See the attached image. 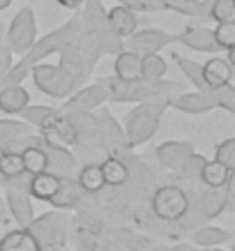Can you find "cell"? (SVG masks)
Wrapping results in <instances>:
<instances>
[{
  "label": "cell",
  "mask_w": 235,
  "mask_h": 251,
  "mask_svg": "<svg viewBox=\"0 0 235 251\" xmlns=\"http://www.w3.org/2000/svg\"><path fill=\"white\" fill-rule=\"evenodd\" d=\"M191 154H194V145L189 141H168V143L157 148L159 164L171 168V171H182L184 164L191 159Z\"/></svg>",
  "instance_id": "10"
},
{
  "label": "cell",
  "mask_w": 235,
  "mask_h": 251,
  "mask_svg": "<svg viewBox=\"0 0 235 251\" xmlns=\"http://www.w3.org/2000/svg\"><path fill=\"white\" fill-rule=\"evenodd\" d=\"M201 72H203V81L210 90L233 81V62L221 55H212L205 65H201Z\"/></svg>",
  "instance_id": "13"
},
{
  "label": "cell",
  "mask_w": 235,
  "mask_h": 251,
  "mask_svg": "<svg viewBox=\"0 0 235 251\" xmlns=\"http://www.w3.org/2000/svg\"><path fill=\"white\" fill-rule=\"evenodd\" d=\"M81 187L76 182H72V180H62L60 187H58V191H55L53 196L49 198V203L53 207H60V210H65V207H74L76 203H78V198H81Z\"/></svg>",
  "instance_id": "23"
},
{
  "label": "cell",
  "mask_w": 235,
  "mask_h": 251,
  "mask_svg": "<svg viewBox=\"0 0 235 251\" xmlns=\"http://www.w3.org/2000/svg\"><path fill=\"white\" fill-rule=\"evenodd\" d=\"M5 44V25H2V23H0V46Z\"/></svg>",
  "instance_id": "37"
},
{
  "label": "cell",
  "mask_w": 235,
  "mask_h": 251,
  "mask_svg": "<svg viewBox=\"0 0 235 251\" xmlns=\"http://www.w3.org/2000/svg\"><path fill=\"white\" fill-rule=\"evenodd\" d=\"M173 60L178 62V67L184 72V76L189 78L191 85H194L198 92H205V95H210V88L205 85L203 72H201V65H198V62L189 60V58H184V55H180V53H173Z\"/></svg>",
  "instance_id": "24"
},
{
  "label": "cell",
  "mask_w": 235,
  "mask_h": 251,
  "mask_svg": "<svg viewBox=\"0 0 235 251\" xmlns=\"http://www.w3.org/2000/svg\"><path fill=\"white\" fill-rule=\"evenodd\" d=\"M32 127L23 120H0V143H5L9 138L21 136V134H30Z\"/></svg>",
  "instance_id": "32"
},
{
  "label": "cell",
  "mask_w": 235,
  "mask_h": 251,
  "mask_svg": "<svg viewBox=\"0 0 235 251\" xmlns=\"http://www.w3.org/2000/svg\"><path fill=\"white\" fill-rule=\"evenodd\" d=\"M226 240H231V233H226L224 228H217V226H203L191 235V242L198 244V247H205V249L217 247V244L226 242Z\"/></svg>",
  "instance_id": "25"
},
{
  "label": "cell",
  "mask_w": 235,
  "mask_h": 251,
  "mask_svg": "<svg viewBox=\"0 0 235 251\" xmlns=\"http://www.w3.org/2000/svg\"><path fill=\"white\" fill-rule=\"evenodd\" d=\"M76 184H78L81 191H85V194H97V191H102L106 187L104 175H102V166H99V164H88V166H83L78 171Z\"/></svg>",
  "instance_id": "22"
},
{
  "label": "cell",
  "mask_w": 235,
  "mask_h": 251,
  "mask_svg": "<svg viewBox=\"0 0 235 251\" xmlns=\"http://www.w3.org/2000/svg\"><path fill=\"white\" fill-rule=\"evenodd\" d=\"M214 159L221 161V164L228 166L231 171H235V138H226L224 143L217 145V150H214Z\"/></svg>",
  "instance_id": "33"
},
{
  "label": "cell",
  "mask_w": 235,
  "mask_h": 251,
  "mask_svg": "<svg viewBox=\"0 0 235 251\" xmlns=\"http://www.w3.org/2000/svg\"><path fill=\"white\" fill-rule=\"evenodd\" d=\"M42 251H44V247H42ZM51 251H58V249H55V247H51Z\"/></svg>",
  "instance_id": "38"
},
{
  "label": "cell",
  "mask_w": 235,
  "mask_h": 251,
  "mask_svg": "<svg viewBox=\"0 0 235 251\" xmlns=\"http://www.w3.org/2000/svg\"><path fill=\"white\" fill-rule=\"evenodd\" d=\"M210 99L214 101V106L224 108L228 113H235V90H233V83H224L219 88L210 90Z\"/></svg>",
  "instance_id": "30"
},
{
  "label": "cell",
  "mask_w": 235,
  "mask_h": 251,
  "mask_svg": "<svg viewBox=\"0 0 235 251\" xmlns=\"http://www.w3.org/2000/svg\"><path fill=\"white\" fill-rule=\"evenodd\" d=\"M55 111L58 108H51V106H28L23 108L21 113V118H23V122H28L30 127H37V129H42V127H46L49 125V120L55 115Z\"/></svg>",
  "instance_id": "28"
},
{
  "label": "cell",
  "mask_w": 235,
  "mask_h": 251,
  "mask_svg": "<svg viewBox=\"0 0 235 251\" xmlns=\"http://www.w3.org/2000/svg\"><path fill=\"white\" fill-rule=\"evenodd\" d=\"M12 2H14V0H0V12H2V9H7Z\"/></svg>",
  "instance_id": "36"
},
{
  "label": "cell",
  "mask_w": 235,
  "mask_h": 251,
  "mask_svg": "<svg viewBox=\"0 0 235 251\" xmlns=\"http://www.w3.org/2000/svg\"><path fill=\"white\" fill-rule=\"evenodd\" d=\"M5 42H7L9 51L16 55L30 51V46L37 42V21H35V12L30 7L19 9V14L5 28Z\"/></svg>",
  "instance_id": "3"
},
{
  "label": "cell",
  "mask_w": 235,
  "mask_h": 251,
  "mask_svg": "<svg viewBox=\"0 0 235 251\" xmlns=\"http://www.w3.org/2000/svg\"><path fill=\"white\" fill-rule=\"evenodd\" d=\"M106 23H108V30L113 32L118 39H127L131 32L138 30L136 12H131V9L125 7V5H115L113 9H108Z\"/></svg>",
  "instance_id": "12"
},
{
  "label": "cell",
  "mask_w": 235,
  "mask_h": 251,
  "mask_svg": "<svg viewBox=\"0 0 235 251\" xmlns=\"http://www.w3.org/2000/svg\"><path fill=\"white\" fill-rule=\"evenodd\" d=\"M9 67H12V51H9L7 42H5V44L0 46V78L7 74Z\"/></svg>",
  "instance_id": "35"
},
{
  "label": "cell",
  "mask_w": 235,
  "mask_h": 251,
  "mask_svg": "<svg viewBox=\"0 0 235 251\" xmlns=\"http://www.w3.org/2000/svg\"><path fill=\"white\" fill-rule=\"evenodd\" d=\"M106 99V90H104V85L102 81L95 85H88L85 90L76 92L74 97H69L62 108H58L62 115H83V113H90L92 108H97L102 101Z\"/></svg>",
  "instance_id": "8"
},
{
  "label": "cell",
  "mask_w": 235,
  "mask_h": 251,
  "mask_svg": "<svg viewBox=\"0 0 235 251\" xmlns=\"http://www.w3.org/2000/svg\"><path fill=\"white\" fill-rule=\"evenodd\" d=\"M106 99L113 101H148V99H168L173 92L180 90L178 83H164V81H150V78H134V81H120V78H104L102 81Z\"/></svg>",
  "instance_id": "1"
},
{
  "label": "cell",
  "mask_w": 235,
  "mask_h": 251,
  "mask_svg": "<svg viewBox=\"0 0 235 251\" xmlns=\"http://www.w3.org/2000/svg\"><path fill=\"white\" fill-rule=\"evenodd\" d=\"M166 111V99H148L141 106H136L125 120V129H127V143L134 145L145 143L148 138H152V134L159 127L161 115Z\"/></svg>",
  "instance_id": "2"
},
{
  "label": "cell",
  "mask_w": 235,
  "mask_h": 251,
  "mask_svg": "<svg viewBox=\"0 0 235 251\" xmlns=\"http://www.w3.org/2000/svg\"><path fill=\"white\" fill-rule=\"evenodd\" d=\"M214 42L221 51H231L235 49V21H226V23H217V28L212 30Z\"/></svg>",
  "instance_id": "31"
},
{
  "label": "cell",
  "mask_w": 235,
  "mask_h": 251,
  "mask_svg": "<svg viewBox=\"0 0 235 251\" xmlns=\"http://www.w3.org/2000/svg\"><path fill=\"white\" fill-rule=\"evenodd\" d=\"M115 69V78L120 81H134V78H141V55L134 53V51H118L113 62Z\"/></svg>",
  "instance_id": "18"
},
{
  "label": "cell",
  "mask_w": 235,
  "mask_h": 251,
  "mask_svg": "<svg viewBox=\"0 0 235 251\" xmlns=\"http://www.w3.org/2000/svg\"><path fill=\"white\" fill-rule=\"evenodd\" d=\"M120 5L129 7L131 12H157L161 7V0H120Z\"/></svg>",
  "instance_id": "34"
},
{
  "label": "cell",
  "mask_w": 235,
  "mask_h": 251,
  "mask_svg": "<svg viewBox=\"0 0 235 251\" xmlns=\"http://www.w3.org/2000/svg\"><path fill=\"white\" fill-rule=\"evenodd\" d=\"M208 251H221V249H212V247H210V249H208Z\"/></svg>",
  "instance_id": "39"
},
{
  "label": "cell",
  "mask_w": 235,
  "mask_h": 251,
  "mask_svg": "<svg viewBox=\"0 0 235 251\" xmlns=\"http://www.w3.org/2000/svg\"><path fill=\"white\" fill-rule=\"evenodd\" d=\"M7 207L21 228H28L32 221H35V207H32V201L28 191L7 189Z\"/></svg>",
  "instance_id": "14"
},
{
  "label": "cell",
  "mask_w": 235,
  "mask_h": 251,
  "mask_svg": "<svg viewBox=\"0 0 235 251\" xmlns=\"http://www.w3.org/2000/svg\"><path fill=\"white\" fill-rule=\"evenodd\" d=\"M175 42L189 46L194 51H201V53H219L221 51L219 46H217V42H214L212 30H208L203 25H198V28L196 25H189L184 32L175 35Z\"/></svg>",
  "instance_id": "11"
},
{
  "label": "cell",
  "mask_w": 235,
  "mask_h": 251,
  "mask_svg": "<svg viewBox=\"0 0 235 251\" xmlns=\"http://www.w3.org/2000/svg\"><path fill=\"white\" fill-rule=\"evenodd\" d=\"M171 42H175V35H168V32L157 30V28H143V30L131 32L127 37V49L138 55H150L159 53Z\"/></svg>",
  "instance_id": "7"
},
{
  "label": "cell",
  "mask_w": 235,
  "mask_h": 251,
  "mask_svg": "<svg viewBox=\"0 0 235 251\" xmlns=\"http://www.w3.org/2000/svg\"><path fill=\"white\" fill-rule=\"evenodd\" d=\"M21 161H23V173H28V175L49 171V152H46L44 148H39L37 143L23 148L21 150Z\"/></svg>",
  "instance_id": "20"
},
{
  "label": "cell",
  "mask_w": 235,
  "mask_h": 251,
  "mask_svg": "<svg viewBox=\"0 0 235 251\" xmlns=\"http://www.w3.org/2000/svg\"><path fill=\"white\" fill-rule=\"evenodd\" d=\"M198 175H201V180H203L205 187H210V189H221V187L233 177V171L228 166H224L221 161L212 159V161H203Z\"/></svg>",
  "instance_id": "19"
},
{
  "label": "cell",
  "mask_w": 235,
  "mask_h": 251,
  "mask_svg": "<svg viewBox=\"0 0 235 251\" xmlns=\"http://www.w3.org/2000/svg\"><path fill=\"white\" fill-rule=\"evenodd\" d=\"M168 72L166 60L159 53H150V55H141V76L157 81Z\"/></svg>",
  "instance_id": "27"
},
{
  "label": "cell",
  "mask_w": 235,
  "mask_h": 251,
  "mask_svg": "<svg viewBox=\"0 0 235 251\" xmlns=\"http://www.w3.org/2000/svg\"><path fill=\"white\" fill-rule=\"evenodd\" d=\"M0 251H42V244L28 228H16L0 240Z\"/></svg>",
  "instance_id": "17"
},
{
  "label": "cell",
  "mask_w": 235,
  "mask_h": 251,
  "mask_svg": "<svg viewBox=\"0 0 235 251\" xmlns=\"http://www.w3.org/2000/svg\"><path fill=\"white\" fill-rule=\"evenodd\" d=\"M30 74L39 90L51 97H69V92L76 85V78L60 65H39L37 62V65H32Z\"/></svg>",
  "instance_id": "4"
},
{
  "label": "cell",
  "mask_w": 235,
  "mask_h": 251,
  "mask_svg": "<svg viewBox=\"0 0 235 251\" xmlns=\"http://www.w3.org/2000/svg\"><path fill=\"white\" fill-rule=\"evenodd\" d=\"M205 14L214 23L235 21V0H208L205 2Z\"/></svg>",
  "instance_id": "26"
},
{
  "label": "cell",
  "mask_w": 235,
  "mask_h": 251,
  "mask_svg": "<svg viewBox=\"0 0 235 251\" xmlns=\"http://www.w3.org/2000/svg\"><path fill=\"white\" fill-rule=\"evenodd\" d=\"M42 136L51 150H69L78 143V127L67 115L55 111V115L49 120L46 127H42Z\"/></svg>",
  "instance_id": "6"
},
{
  "label": "cell",
  "mask_w": 235,
  "mask_h": 251,
  "mask_svg": "<svg viewBox=\"0 0 235 251\" xmlns=\"http://www.w3.org/2000/svg\"><path fill=\"white\" fill-rule=\"evenodd\" d=\"M99 166H102V175H104V182L106 184H111V187H120V184L127 182L129 168L120 157H113V154H111V157H106Z\"/></svg>",
  "instance_id": "21"
},
{
  "label": "cell",
  "mask_w": 235,
  "mask_h": 251,
  "mask_svg": "<svg viewBox=\"0 0 235 251\" xmlns=\"http://www.w3.org/2000/svg\"><path fill=\"white\" fill-rule=\"evenodd\" d=\"M166 106L175 108V111H182V113H191V115H198V113H208V111H212L214 101L210 99V95H205V92H178V95H171L166 99Z\"/></svg>",
  "instance_id": "9"
},
{
  "label": "cell",
  "mask_w": 235,
  "mask_h": 251,
  "mask_svg": "<svg viewBox=\"0 0 235 251\" xmlns=\"http://www.w3.org/2000/svg\"><path fill=\"white\" fill-rule=\"evenodd\" d=\"M60 182H62V177L58 173L42 171V173L30 175V182H28V194H30L32 198H39V201H49V198L58 191Z\"/></svg>",
  "instance_id": "16"
},
{
  "label": "cell",
  "mask_w": 235,
  "mask_h": 251,
  "mask_svg": "<svg viewBox=\"0 0 235 251\" xmlns=\"http://www.w3.org/2000/svg\"><path fill=\"white\" fill-rule=\"evenodd\" d=\"M152 210L161 221H178L189 210V198H187L184 189L175 187V184H166V187H159L155 191Z\"/></svg>",
  "instance_id": "5"
},
{
  "label": "cell",
  "mask_w": 235,
  "mask_h": 251,
  "mask_svg": "<svg viewBox=\"0 0 235 251\" xmlns=\"http://www.w3.org/2000/svg\"><path fill=\"white\" fill-rule=\"evenodd\" d=\"M0 175L14 180L23 175V161H21V152H2L0 154Z\"/></svg>",
  "instance_id": "29"
},
{
  "label": "cell",
  "mask_w": 235,
  "mask_h": 251,
  "mask_svg": "<svg viewBox=\"0 0 235 251\" xmlns=\"http://www.w3.org/2000/svg\"><path fill=\"white\" fill-rule=\"evenodd\" d=\"M30 104V92L21 83H7L0 90V111L7 115H19Z\"/></svg>",
  "instance_id": "15"
}]
</instances>
